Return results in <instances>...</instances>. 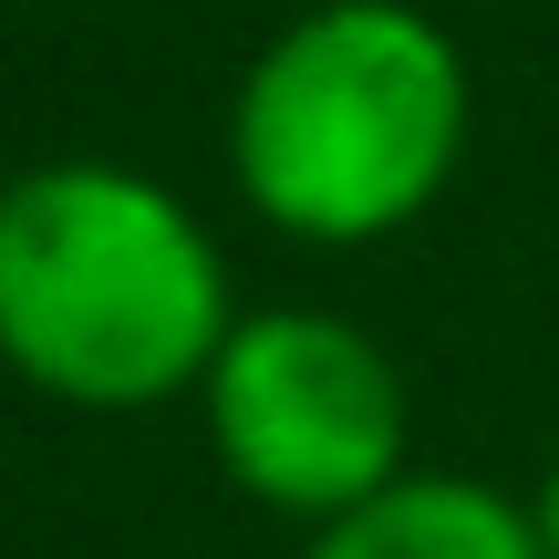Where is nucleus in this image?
<instances>
[{"label": "nucleus", "instance_id": "obj_5", "mask_svg": "<svg viewBox=\"0 0 559 559\" xmlns=\"http://www.w3.org/2000/svg\"><path fill=\"white\" fill-rule=\"evenodd\" d=\"M528 519H539V549L559 559V466H549V477H539V498H528Z\"/></svg>", "mask_w": 559, "mask_h": 559}, {"label": "nucleus", "instance_id": "obj_4", "mask_svg": "<svg viewBox=\"0 0 559 559\" xmlns=\"http://www.w3.org/2000/svg\"><path fill=\"white\" fill-rule=\"evenodd\" d=\"M311 559H549L539 519L487 477H394L383 498L311 528Z\"/></svg>", "mask_w": 559, "mask_h": 559}, {"label": "nucleus", "instance_id": "obj_2", "mask_svg": "<svg viewBox=\"0 0 559 559\" xmlns=\"http://www.w3.org/2000/svg\"><path fill=\"white\" fill-rule=\"evenodd\" d=\"M466 52L415 0H321L260 41L228 104L239 198L280 239L362 249L415 228L466 156Z\"/></svg>", "mask_w": 559, "mask_h": 559}, {"label": "nucleus", "instance_id": "obj_1", "mask_svg": "<svg viewBox=\"0 0 559 559\" xmlns=\"http://www.w3.org/2000/svg\"><path fill=\"white\" fill-rule=\"evenodd\" d=\"M228 332V260L156 177L62 156L0 187V362L32 394L135 415L207 383Z\"/></svg>", "mask_w": 559, "mask_h": 559}, {"label": "nucleus", "instance_id": "obj_3", "mask_svg": "<svg viewBox=\"0 0 559 559\" xmlns=\"http://www.w3.org/2000/svg\"><path fill=\"white\" fill-rule=\"evenodd\" d=\"M207 445L280 519L332 528L404 466V373L342 311H249L207 362Z\"/></svg>", "mask_w": 559, "mask_h": 559}]
</instances>
